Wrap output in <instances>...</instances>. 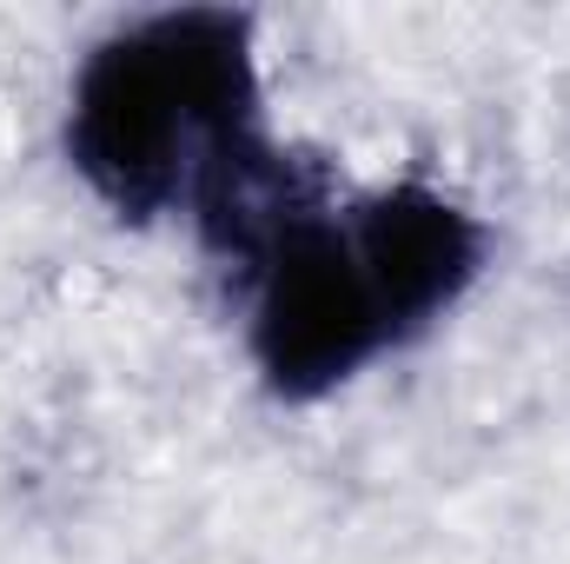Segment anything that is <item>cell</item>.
Segmentation results:
<instances>
[{
  "instance_id": "1",
  "label": "cell",
  "mask_w": 570,
  "mask_h": 564,
  "mask_svg": "<svg viewBox=\"0 0 570 564\" xmlns=\"http://www.w3.org/2000/svg\"><path fill=\"white\" fill-rule=\"evenodd\" d=\"M60 159L114 226H193L226 260L305 173L266 94L253 7H146L100 27L60 100Z\"/></svg>"
},
{
  "instance_id": "2",
  "label": "cell",
  "mask_w": 570,
  "mask_h": 564,
  "mask_svg": "<svg viewBox=\"0 0 570 564\" xmlns=\"http://www.w3.org/2000/svg\"><path fill=\"white\" fill-rule=\"evenodd\" d=\"M338 200L345 193L305 173L273 206V220L226 260L246 372L279 412L332 406L385 359H399Z\"/></svg>"
},
{
  "instance_id": "3",
  "label": "cell",
  "mask_w": 570,
  "mask_h": 564,
  "mask_svg": "<svg viewBox=\"0 0 570 564\" xmlns=\"http://www.w3.org/2000/svg\"><path fill=\"white\" fill-rule=\"evenodd\" d=\"M338 206L399 352L451 325L498 266V226L431 173H392L352 186Z\"/></svg>"
}]
</instances>
